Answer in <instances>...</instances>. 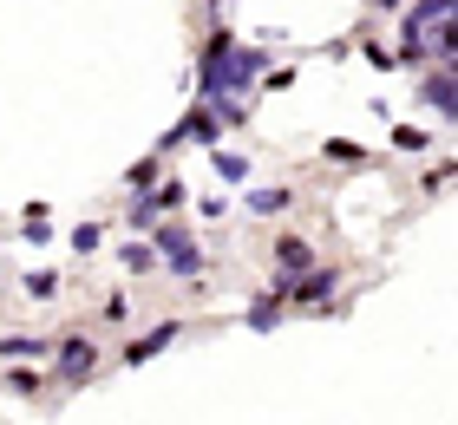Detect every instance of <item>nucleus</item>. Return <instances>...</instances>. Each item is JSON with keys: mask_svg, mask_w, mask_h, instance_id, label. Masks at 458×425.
<instances>
[{"mask_svg": "<svg viewBox=\"0 0 458 425\" xmlns=\"http://www.w3.org/2000/svg\"><path fill=\"white\" fill-rule=\"evenodd\" d=\"M151 249H157V268H171L177 282L203 288V242L191 236V223H171V217H157V223H151Z\"/></svg>", "mask_w": 458, "mask_h": 425, "instance_id": "2", "label": "nucleus"}, {"mask_svg": "<svg viewBox=\"0 0 458 425\" xmlns=\"http://www.w3.org/2000/svg\"><path fill=\"white\" fill-rule=\"evenodd\" d=\"M157 217H164V209L151 203V190H131V203H124V229H131V236H151Z\"/></svg>", "mask_w": 458, "mask_h": 425, "instance_id": "13", "label": "nucleus"}, {"mask_svg": "<svg viewBox=\"0 0 458 425\" xmlns=\"http://www.w3.org/2000/svg\"><path fill=\"white\" fill-rule=\"evenodd\" d=\"M282 314H288V302H282L276 288H268V294H256V302H249V314H242V321L256 327V334H276V327H282Z\"/></svg>", "mask_w": 458, "mask_h": 425, "instance_id": "10", "label": "nucleus"}, {"mask_svg": "<svg viewBox=\"0 0 458 425\" xmlns=\"http://www.w3.org/2000/svg\"><path fill=\"white\" fill-rule=\"evenodd\" d=\"M20 288H27L33 302H53V294H59V275H53V268H27V282H20Z\"/></svg>", "mask_w": 458, "mask_h": 425, "instance_id": "18", "label": "nucleus"}, {"mask_svg": "<svg viewBox=\"0 0 458 425\" xmlns=\"http://www.w3.org/2000/svg\"><path fill=\"white\" fill-rule=\"evenodd\" d=\"M53 340L47 334H0V360H47Z\"/></svg>", "mask_w": 458, "mask_h": 425, "instance_id": "12", "label": "nucleus"}, {"mask_svg": "<svg viewBox=\"0 0 458 425\" xmlns=\"http://www.w3.org/2000/svg\"><path fill=\"white\" fill-rule=\"evenodd\" d=\"M335 294H341V262H308L288 288V308L295 314H335Z\"/></svg>", "mask_w": 458, "mask_h": 425, "instance_id": "3", "label": "nucleus"}, {"mask_svg": "<svg viewBox=\"0 0 458 425\" xmlns=\"http://www.w3.org/2000/svg\"><path fill=\"white\" fill-rule=\"evenodd\" d=\"M157 177H164V157H157V151H151V157H138V164H131V170H124V190H151V183H157Z\"/></svg>", "mask_w": 458, "mask_h": 425, "instance_id": "16", "label": "nucleus"}, {"mask_svg": "<svg viewBox=\"0 0 458 425\" xmlns=\"http://www.w3.org/2000/svg\"><path fill=\"white\" fill-rule=\"evenodd\" d=\"M393 144H400V151H412V157H420V151H426V132H412V124H393Z\"/></svg>", "mask_w": 458, "mask_h": 425, "instance_id": "23", "label": "nucleus"}, {"mask_svg": "<svg viewBox=\"0 0 458 425\" xmlns=\"http://www.w3.org/2000/svg\"><path fill=\"white\" fill-rule=\"evenodd\" d=\"M20 236H27V242H53V217H47V209H27V223H20Z\"/></svg>", "mask_w": 458, "mask_h": 425, "instance_id": "21", "label": "nucleus"}, {"mask_svg": "<svg viewBox=\"0 0 458 425\" xmlns=\"http://www.w3.org/2000/svg\"><path fill=\"white\" fill-rule=\"evenodd\" d=\"M98 321H112V327H124V321H131V302H124V294L112 288L106 302H98Z\"/></svg>", "mask_w": 458, "mask_h": 425, "instance_id": "22", "label": "nucleus"}, {"mask_svg": "<svg viewBox=\"0 0 458 425\" xmlns=\"http://www.w3.org/2000/svg\"><path fill=\"white\" fill-rule=\"evenodd\" d=\"M210 164L223 183H256V164H249L242 151H229V144H210Z\"/></svg>", "mask_w": 458, "mask_h": 425, "instance_id": "11", "label": "nucleus"}, {"mask_svg": "<svg viewBox=\"0 0 458 425\" xmlns=\"http://www.w3.org/2000/svg\"><path fill=\"white\" fill-rule=\"evenodd\" d=\"M445 183H452V157H445V164H432V170H426V190H445Z\"/></svg>", "mask_w": 458, "mask_h": 425, "instance_id": "25", "label": "nucleus"}, {"mask_svg": "<svg viewBox=\"0 0 458 425\" xmlns=\"http://www.w3.org/2000/svg\"><path fill=\"white\" fill-rule=\"evenodd\" d=\"M197 217L203 223H223L229 217V197H197Z\"/></svg>", "mask_w": 458, "mask_h": 425, "instance_id": "24", "label": "nucleus"}, {"mask_svg": "<svg viewBox=\"0 0 458 425\" xmlns=\"http://www.w3.org/2000/svg\"><path fill=\"white\" fill-rule=\"evenodd\" d=\"M262 72H268V53L262 47H242L236 33H223V27H210L203 33V53H197V92L203 98H223V92H256L262 85Z\"/></svg>", "mask_w": 458, "mask_h": 425, "instance_id": "1", "label": "nucleus"}, {"mask_svg": "<svg viewBox=\"0 0 458 425\" xmlns=\"http://www.w3.org/2000/svg\"><path fill=\"white\" fill-rule=\"evenodd\" d=\"M183 197H191V190H183L177 177H157V183H151V203H157V209H177Z\"/></svg>", "mask_w": 458, "mask_h": 425, "instance_id": "20", "label": "nucleus"}, {"mask_svg": "<svg viewBox=\"0 0 458 425\" xmlns=\"http://www.w3.org/2000/svg\"><path fill=\"white\" fill-rule=\"evenodd\" d=\"M288 203H295V190H288V183H249V217H282V209Z\"/></svg>", "mask_w": 458, "mask_h": 425, "instance_id": "9", "label": "nucleus"}, {"mask_svg": "<svg viewBox=\"0 0 458 425\" xmlns=\"http://www.w3.org/2000/svg\"><path fill=\"white\" fill-rule=\"evenodd\" d=\"M47 367H53L59 387H86V379L98 373V340L92 334H59L53 353H47Z\"/></svg>", "mask_w": 458, "mask_h": 425, "instance_id": "4", "label": "nucleus"}, {"mask_svg": "<svg viewBox=\"0 0 458 425\" xmlns=\"http://www.w3.org/2000/svg\"><path fill=\"white\" fill-rule=\"evenodd\" d=\"M327 164H367V144H353V138H327Z\"/></svg>", "mask_w": 458, "mask_h": 425, "instance_id": "19", "label": "nucleus"}, {"mask_svg": "<svg viewBox=\"0 0 458 425\" xmlns=\"http://www.w3.org/2000/svg\"><path fill=\"white\" fill-rule=\"evenodd\" d=\"M420 98L452 124V118H458V66H426V72H420Z\"/></svg>", "mask_w": 458, "mask_h": 425, "instance_id": "6", "label": "nucleus"}, {"mask_svg": "<svg viewBox=\"0 0 458 425\" xmlns=\"http://www.w3.org/2000/svg\"><path fill=\"white\" fill-rule=\"evenodd\" d=\"M308 262H321L308 236H276V282H268V288H276L282 302H288V288H295V275H301Z\"/></svg>", "mask_w": 458, "mask_h": 425, "instance_id": "5", "label": "nucleus"}, {"mask_svg": "<svg viewBox=\"0 0 458 425\" xmlns=\"http://www.w3.org/2000/svg\"><path fill=\"white\" fill-rule=\"evenodd\" d=\"M177 334H183V321H157L151 334H138L131 347H124V367H151V353H164Z\"/></svg>", "mask_w": 458, "mask_h": 425, "instance_id": "8", "label": "nucleus"}, {"mask_svg": "<svg viewBox=\"0 0 458 425\" xmlns=\"http://www.w3.org/2000/svg\"><path fill=\"white\" fill-rule=\"evenodd\" d=\"M0 387L20 393V399H33L39 387H47V373H33V367H7V373H0Z\"/></svg>", "mask_w": 458, "mask_h": 425, "instance_id": "15", "label": "nucleus"}, {"mask_svg": "<svg viewBox=\"0 0 458 425\" xmlns=\"http://www.w3.org/2000/svg\"><path fill=\"white\" fill-rule=\"evenodd\" d=\"M373 13H400V0H373Z\"/></svg>", "mask_w": 458, "mask_h": 425, "instance_id": "26", "label": "nucleus"}, {"mask_svg": "<svg viewBox=\"0 0 458 425\" xmlns=\"http://www.w3.org/2000/svg\"><path fill=\"white\" fill-rule=\"evenodd\" d=\"M458 0H412V7L400 13V33H426V27H452Z\"/></svg>", "mask_w": 458, "mask_h": 425, "instance_id": "7", "label": "nucleus"}, {"mask_svg": "<svg viewBox=\"0 0 458 425\" xmlns=\"http://www.w3.org/2000/svg\"><path fill=\"white\" fill-rule=\"evenodd\" d=\"M118 262H124V275H151V268H157V249H151V236L124 242V249H118Z\"/></svg>", "mask_w": 458, "mask_h": 425, "instance_id": "14", "label": "nucleus"}, {"mask_svg": "<svg viewBox=\"0 0 458 425\" xmlns=\"http://www.w3.org/2000/svg\"><path fill=\"white\" fill-rule=\"evenodd\" d=\"M106 249V223H79L72 229V255H98Z\"/></svg>", "mask_w": 458, "mask_h": 425, "instance_id": "17", "label": "nucleus"}]
</instances>
